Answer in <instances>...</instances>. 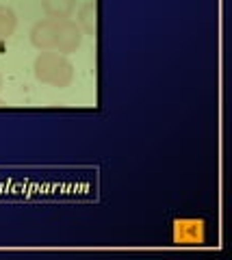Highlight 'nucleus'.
I'll use <instances>...</instances> for the list:
<instances>
[{
  "label": "nucleus",
  "mask_w": 232,
  "mask_h": 260,
  "mask_svg": "<svg viewBox=\"0 0 232 260\" xmlns=\"http://www.w3.org/2000/svg\"><path fill=\"white\" fill-rule=\"evenodd\" d=\"M33 74L42 85H50L57 89H65L74 80V65L54 50H46L35 59Z\"/></svg>",
  "instance_id": "nucleus-1"
},
{
  "label": "nucleus",
  "mask_w": 232,
  "mask_h": 260,
  "mask_svg": "<svg viewBox=\"0 0 232 260\" xmlns=\"http://www.w3.org/2000/svg\"><path fill=\"white\" fill-rule=\"evenodd\" d=\"M83 30L74 20H59V30H57V46L54 52H59L63 56H68L72 52H76L83 44Z\"/></svg>",
  "instance_id": "nucleus-2"
},
{
  "label": "nucleus",
  "mask_w": 232,
  "mask_h": 260,
  "mask_svg": "<svg viewBox=\"0 0 232 260\" xmlns=\"http://www.w3.org/2000/svg\"><path fill=\"white\" fill-rule=\"evenodd\" d=\"M57 30H59V20L46 18L39 20L33 28H30V44H33L39 52L54 50L57 46Z\"/></svg>",
  "instance_id": "nucleus-3"
},
{
  "label": "nucleus",
  "mask_w": 232,
  "mask_h": 260,
  "mask_svg": "<svg viewBox=\"0 0 232 260\" xmlns=\"http://www.w3.org/2000/svg\"><path fill=\"white\" fill-rule=\"evenodd\" d=\"M74 0H42V9L52 20H68L74 13Z\"/></svg>",
  "instance_id": "nucleus-4"
},
{
  "label": "nucleus",
  "mask_w": 232,
  "mask_h": 260,
  "mask_svg": "<svg viewBox=\"0 0 232 260\" xmlns=\"http://www.w3.org/2000/svg\"><path fill=\"white\" fill-rule=\"evenodd\" d=\"M76 24L81 26L83 35L95 37V30H98V20H95V5H93V3H87V5L81 7Z\"/></svg>",
  "instance_id": "nucleus-5"
},
{
  "label": "nucleus",
  "mask_w": 232,
  "mask_h": 260,
  "mask_svg": "<svg viewBox=\"0 0 232 260\" xmlns=\"http://www.w3.org/2000/svg\"><path fill=\"white\" fill-rule=\"evenodd\" d=\"M15 26H18V15L11 7H0V37L9 42V37L15 32Z\"/></svg>",
  "instance_id": "nucleus-6"
},
{
  "label": "nucleus",
  "mask_w": 232,
  "mask_h": 260,
  "mask_svg": "<svg viewBox=\"0 0 232 260\" xmlns=\"http://www.w3.org/2000/svg\"><path fill=\"white\" fill-rule=\"evenodd\" d=\"M5 46H7V39L0 37V52H5Z\"/></svg>",
  "instance_id": "nucleus-7"
},
{
  "label": "nucleus",
  "mask_w": 232,
  "mask_h": 260,
  "mask_svg": "<svg viewBox=\"0 0 232 260\" xmlns=\"http://www.w3.org/2000/svg\"><path fill=\"white\" fill-rule=\"evenodd\" d=\"M3 85H5V80H3V74H0V91H3Z\"/></svg>",
  "instance_id": "nucleus-8"
}]
</instances>
